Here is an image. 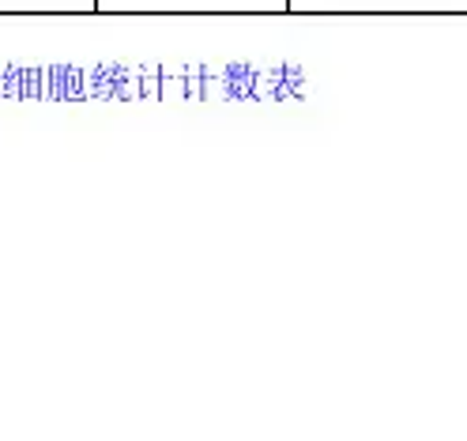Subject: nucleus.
Masks as SVG:
<instances>
[{"label": "nucleus", "mask_w": 467, "mask_h": 441, "mask_svg": "<svg viewBox=\"0 0 467 441\" xmlns=\"http://www.w3.org/2000/svg\"><path fill=\"white\" fill-rule=\"evenodd\" d=\"M95 16H286V0H95Z\"/></svg>", "instance_id": "nucleus-1"}, {"label": "nucleus", "mask_w": 467, "mask_h": 441, "mask_svg": "<svg viewBox=\"0 0 467 441\" xmlns=\"http://www.w3.org/2000/svg\"><path fill=\"white\" fill-rule=\"evenodd\" d=\"M317 12H467V0H286V16Z\"/></svg>", "instance_id": "nucleus-2"}, {"label": "nucleus", "mask_w": 467, "mask_h": 441, "mask_svg": "<svg viewBox=\"0 0 467 441\" xmlns=\"http://www.w3.org/2000/svg\"><path fill=\"white\" fill-rule=\"evenodd\" d=\"M95 16V0H0V16Z\"/></svg>", "instance_id": "nucleus-3"}]
</instances>
